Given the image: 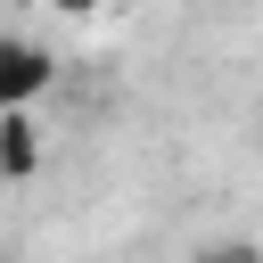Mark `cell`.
<instances>
[{
  "label": "cell",
  "mask_w": 263,
  "mask_h": 263,
  "mask_svg": "<svg viewBox=\"0 0 263 263\" xmlns=\"http://www.w3.org/2000/svg\"><path fill=\"white\" fill-rule=\"evenodd\" d=\"M0 263H8V247H0Z\"/></svg>",
  "instance_id": "6"
},
{
  "label": "cell",
  "mask_w": 263,
  "mask_h": 263,
  "mask_svg": "<svg viewBox=\"0 0 263 263\" xmlns=\"http://www.w3.org/2000/svg\"><path fill=\"white\" fill-rule=\"evenodd\" d=\"M49 82H58V49L33 33H0V115H33Z\"/></svg>",
  "instance_id": "1"
},
{
  "label": "cell",
  "mask_w": 263,
  "mask_h": 263,
  "mask_svg": "<svg viewBox=\"0 0 263 263\" xmlns=\"http://www.w3.org/2000/svg\"><path fill=\"white\" fill-rule=\"evenodd\" d=\"M189 263H263V238H247V230H230V238H197Z\"/></svg>",
  "instance_id": "3"
},
{
  "label": "cell",
  "mask_w": 263,
  "mask_h": 263,
  "mask_svg": "<svg viewBox=\"0 0 263 263\" xmlns=\"http://www.w3.org/2000/svg\"><path fill=\"white\" fill-rule=\"evenodd\" d=\"M0 205H8V181H0Z\"/></svg>",
  "instance_id": "5"
},
{
  "label": "cell",
  "mask_w": 263,
  "mask_h": 263,
  "mask_svg": "<svg viewBox=\"0 0 263 263\" xmlns=\"http://www.w3.org/2000/svg\"><path fill=\"white\" fill-rule=\"evenodd\" d=\"M41 173V123L33 115H0V181H33Z\"/></svg>",
  "instance_id": "2"
},
{
  "label": "cell",
  "mask_w": 263,
  "mask_h": 263,
  "mask_svg": "<svg viewBox=\"0 0 263 263\" xmlns=\"http://www.w3.org/2000/svg\"><path fill=\"white\" fill-rule=\"evenodd\" d=\"M255 140H263V115H255Z\"/></svg>",
  "instance_id": "4"
}]
</instances>
